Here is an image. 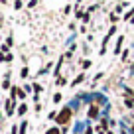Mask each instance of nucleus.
I'll return each instance as SVG.
<instances>
[{
  "mask_svg": "<svg viewBox=\"0 0 134 134\" xmlns=\"http://www.w3.org/2000/svg\"><path fill=\"white\" fill-rule=\"evenodd\" d=\"M55 118H57V120H55L57 124H67V122H69V118H71V109H69V107H65V109H63Z\"/></svg>",
  "mask_w": 134,
  "mask_h": 134,
  "instance_id": "f257e3e1",
  "label": "nucleus"
},
{
  "mask_svg": "<svg viewBox=\"0 0 134 134\" xmlns=\"http://www.w3.org/2000/svg\"><path fill=\"white\" fill-rule=\"evenodd\" d=\"M97 114H99V107H97V105H91V109H89V118H95Z\"/></svg>",
  "mask_w": 134,
  "mask_h": 134,
  "instance_id": "f03ea898",
  "label": "nucleus"
},
{
  "mask_svg": "<svg viewBox=\"0 0 134 134\" xmlns=\"http://www.w3.org/2000/svg\"><path fill=\"white\" fill-rule=\"evenodd\" d=\"M6 113H8V114L14 113V103H12V100H8V103H6Z\"/></svg>",
  "mask_w": 134,
  "mask_h": 134,
  "instance_id": "7ed1b4c3",
  "label": "nucleus"
},
{
  "mask_svg": "<svg viewBox=\"0 0 134 134\" xmlns=\"http://www.w3.org/2000/svg\"><path fill=\"white\" fill-rule=\"evenodd\" d=\"M122 42H124V38H118V42H116V47H114V53H118V51H120V46H122Z\"/></svg>",
  "mask_w": 134,
  "mask_h": 134,
  "instance_id": "20e7f679",
  "label": "nucleus"
},
{
  "mask_svg": "<svg viewBox=\"0 0 134 134\" xmlns=\"http://www.w3.org/2000/svg\"><path fill=\"white\" fill-rule=\"evenodd\" d=\"M32 89H34L36 93H42V91H43V89H42V85H38V83H34V87H32Z\"/></svg>",
  "mask_w": 134,
  "mask_h": 134,
  "instance_id": "39448f33",
  "label": "nucleus"
},
{
  "mask_svg": "<svg viewBox=\"0 0 134 134\" xmlns=\"http://www.w3.org/2000/svg\"><path fill=\"white\" fill-rule=\"evenodd\" d=\"M46 134H61V132H59V128H49Z\"/></svg>",
  "mask_w": 134,
  "mask_h": 134,
  "instance_id": "423d86ee",
  "label": "nucleus"
},
{
  "mask_svg": "<svg viewBox=\"0 0 134 134\" xmlns=\"http://www.w3.org/2000/svg\"><path fill=\"white\" fill-rule=\"evenodd\" d=\"M61 100V93H55V97H53V103H59Z\"/></svg>",
  "mask_w": 134,
  "mask_h": 134,
  "instance_id": "0eeeda50",
  "label": "nucleus"
},
{
  "mask_svg": "<svg viewBox=\"0 0 134 134\" xmlns=\"http://www.w3.org/2000/svg\"><path fill=\"white\" fill-rule=\"evenodd\" d=\"M26 126H28V124H26V122H22V126H20V134H26Z\"/></svg>",
  "mask_w": 134,
  "mask_h": 134,
  "instance_id": "6e6552de",
  "label": "nucleus"
},
{
  "mask_svg": "<svg viewBox=\"0 0 134 134\" xmlns=\"http://www.w3.org/2000/svg\"><path fill=\"white\" fill-rule=\"evenodd\" d=\"M26 109H28V107H26V105H22L20 109H18V113H20V114H24V113H26Z\"/></svg>",
  "mask_w": 134,
  "mask_h": 134,
  "instance_id": "1a4fd4ad",
  "label": "nucleus"
},
{
  "mask_svg": "<svg viewBox=\"0 0 134 134\" xmlns=\"http://www.w3.org/2000/svg\"><path fill=\"white\" fill-rule=\"evenodd\" d=\"M20 75H22V77H28V67H24V69H22Z\"/></svg>",
  "mask_w": 134,
  "mask_h": 134,
  "instance_id": "9d476101",
  "label": "nucleus"
},
{
  "mask_svg": "<svg viewBox=\"0 0 134 134\" xmlns=\"http://www.w3.org/2000/svg\"><path fill=\"white\" fill-rule=\"evenodd\" d=\"M0 118H2V113H0Z\"/></svg>",
  "mask_w": 134,
  "mask_h": 134,
  "instance_id": "9b49d317",
  "label": "nucleus"
},
{
  "mask_svg": "<svg viewBox=\"0 0 134 134\" xmlns=\"http://www.w3.org/2000/svg\"><path fill=\"white\" fill-rule=\"evenodd\" d=\"M132 132H134V126H132Z\"/></svg>",
  "mask_w": 134,
  "mask_h": 134,
  "instance_id": "f8f14e48",
  "label": "nucleus"
}]
</instances>
